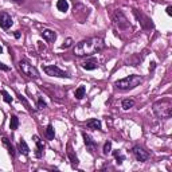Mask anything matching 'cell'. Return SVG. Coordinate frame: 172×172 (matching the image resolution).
Wrapping results in <instances>:
<instances>
[{
	"instance_id": "obj_27",
	"label": "cell",
	"mask_w": 172,
	"mask_h": 172,
	"mask_svg": "<svg viewBox=\"0 0 172 172\" xmlns=\"http://www.w3.org/2000/svg\"><path fill=\"white\" fill-rule=\"evenodd\" d=\"M46 108H47V104L43 101L42 97H39L38 98V109H46Z\"/></svg>"
},
{
	"instance_id": "obj_6",
	"label": "cell",
	"mask_w": 172,
	"mask_h": 172,
	"mask_svg": "<svg viewBox=\"0 0 172 172\" xmlns=\"http://www.w3.org/2000/svg\"><path fill=\"white\" fill-rule=\"evenodd\" d=\"M133 15L136 16V19L138 20L140 26H141L143 28H144V30H152V28H153V23H152V20H151L147 15L143 14V12H140L138 10H133Z\"/></svg>"
},
{
	"instance_id": "obj_22",
	"label": "cell",
	"mask_w": 172,
	"mask_h": 172,
	"mask_svg": "<svg viewBox=\"0 0 172 172\" xmlns=\"http://www.w3.org/2000/svg\"><path fill=\"white\" fill-rule=\"evenodd\" d=\"M46 136H47L48 140H52V138H54V136H55L54 126H52L51 124H48V125H47V128H46Z\"/></svg>"
},
{
	"instance_id": "obj_11",
	"label": "cell",
	"mask_w": 172,
	"mask_h": 172,
	"mask_svg": "<svg viewBox=\"0 0 172 172\" xmlns=\"http://www.w3.org/2000/svg\"><path fill=\"white\" fill-rule=\"evenodd\" d=\"M82 67L85 69V70H96V69L98 67V61H97V58H89V59H86L85 62L82 63Z\"/></svg>"
},
{
	"instance_id": "obj_3",
	"label": "cell",
	"mask_w": 172,
	"mask_h": 172,
	"mask_svg": "<svg viewBox=\"0 0 172 172\" xmlns=\"http://www.w3.org/2000/svg\"><path fill=\"white\" fill-rule=\"evenodd\" d=\"M143 82L141 77L138 75H129V77H125L122 79H118L116 82V88L120 89V90H130V89H134L136 86H138Z\"/></svg>"
},
{
	"instance_id": "obj_24",
	"label": "cell",
	"mask_w": 172,
	"mask_h": 172,
	"mask_svg": "<svg viewBox=\"0 0 172 172\" xmlns=\"http://www.w3.org/2000/svg\"><path fill=\"white\" fill-rule=\"evenodd\" d=\"M110 151H112V143H110V141H106L105 145H104V151H102V152H104V155H109Z\"/></svg>"
},
{
	"instance_id": "obj_16",
	"label": "cell",
	"mask_w": 172,
	"mask_h": 172,
	"mask_svg": "<svg viewBox=\"0 0 172 172\" xmlns=\"http://www.w3.org/2000/svg\"><path fill=\"white\" fill-rule=\"evenodd\" d=\"M57 8H58L61 12H66L69 10L67 0H58V2H57Z\"/></svg>"
},
{
	"instance_id": "obj_8",
	"label": "cell",
	"mask_w": 172,
	"mask_h": 172,
	"mask_svg": "<svg viewBox=\"0 0 172 172\" xmlns=\"http://www.w3.org/2000/svg\"><path fill=\"white\" fill-rule=\"evenodd\" d=\"M133 155L136 156L137 161H140V163H144V161H147L149 159V153L140 145H136L133 148Z\"/></svg>"
},
{
	"instance_id": "obj_1",
	"label": "cell",
	"mask_w": 172,
	"mask_h": 172,
	"mask_svg": "<svg viewBox=\"0 0 172 172\" xmlns=\"http://www.w3.org/2000/svg\"><path fill=\"white\" fill-rule=\"evenodd\" d=\"M104 47H105L104 39L100 38V36H93V38L84 39L79 43H77L73 52L77 57H90L100 52Z\"/></svg>"
},
{
	"instance_id": "obj_7",
	"label": "cell",
	"mask_w": 172,
	"mask_h": 172,
	"mask_svg": "<svg viewBox=\"0 0 172 172\" xmlns=\"http://www.w3.org/2000/svg\"><path fill=\"white\" fill-rule=\"evenodd\" d=\"M43 70H44V73H46L47 75H50V77H58V78H70V75H69L66 71L61 70L58 66H54V65H51V66H44Z\"/></svg>"
},
{
	"instance_id": "obj_21",
	"label": "cell",
	"mask_w": 172,
	"mask_h": 172,
	"mask_svg": "<svg viewBox=\"0 0 172 172\" xmlns=\"http://www.w3.org/2000/svg\"><path fill=\"white\" fill-rule=\"evenodd\" d=\"M67 156H69V159H70V161H71V165L73 167H77L79 164V160H78V157L74 155V152H71V151H69L67 152Z\"/></svg>"
},
{
	"instance_id": "obj_19",
	"label": "cell",
	"mask_w": 172,
	"mask_h": 172,
	"mask_svg": "<svg viewBox=\"0 0 172 172\" xmlns=\"http://www.w3.org/2000/svg\"><path fill=\"white\" fill-rule=\"evenodd\" d=\"M18 126H19V118L12 114L11 118H10V128H11V130H16Z\"/></svg>"
},
{
	"instance_id": "obj_2",
	"label": "cell",
	"mask_w": 172,
	"mask_h": 172,
	"mask_svg": "<svg viewBox=\"0 0 172 172\" xmlns=\"http://www.w3.org/2000/svg\"><path fill=\"white\" fill-rule=\"evenodd\" d=\"M153 112L159 118H171L172 116V101L170 98L156 101L153 104Z\"/></svg>"
},
{
	"instance_id": "obj_32",
	"label": "cell",
	"mask_w": 172,
	"mask_h": 172,
	"mask_svg": "<svg viewBox=\"0 0 172 172\" xmlns=\"http://www.w3.org/2000/svg\"><path fill=\"white\" fill-rule=\"evenodd\" d=\"M15 38H16V39H19V38H20V34H19V31H15Z\"/></svg>"
},
{
	"instance_id": "obj_10",
	"label": "cell",
	"mask_w": 172,
	"mask_h": 172,
	"mask_svg": "<svg viewBox=\"0 0 172 172\" xmlns=\"http://www.w3.org/2000/svg\"><path fill=\"white\" fill-rule=\"evenodd\" d=\"M82 137H84V141H85L86 147H88V148H89V151L93 153V152H94V149H96V147H97V143L94 141L93 138L90 137V136H89V134L86 133V132H82Z\"/></svg>"
},
{
	"instance_id": "obj_13",
	"label": "cell",
	"mask_w": 172,
	"mask_h": 172,
	"mask_svg": "<svg viewBox=\"0 0 172 172\" xmlns=\"http://www.w3.org/2000/svg\"><path fill=\"white\" fill-rule=\"evenodd\" d=\"M86 126L89 129H94V130H100L101 129V121L98 118H92L86 122Z\"/></svg>"
},
{
	"instance_id": "obj_15",
	"label": "cell",
	"mask_w": 172,
	"mask_h": 172,
	"mask_svg": "<svg viewBox=\"0 0 172 172\" xmlns=\"http://www.w3.org/2000/svg\"><path fill=\"white\" fill-rule=\"evenodd\" d=\"M32 140L35 141V144H36V148H38V152H36V156H40L42 155V151L44 149V144H43V141L40 140V138L38 136H32Z\"/></svg>"
},
{
	"instance_id": "obj_31",
	"label": "cell",
	"mask_w": 172,
	"mask_h": 172,
	"mask_svg": "<svg viewBox=\"0 0 172 172\" xmlns=\"http://www.w3.org/2000/svg\"><path fill=\"white\" fill-rule=\"evenodd\" d=\"M167 15H168V16H172V7H171V6L167 7Z\"/></svg>"
},
{
	"instance_id": "obj_20",
	"label": "cell",
	"mask_w": 172,
	"mask_h": 172,
	"mask_svg": "<svg viewBox=\"0 0 172 172\" xmlns=\"http://www.w3.org/2000/svg\"><path fill=\"white\" fill-rule=\"evenodd\" d=\"M85 93H86V89H85V86H79V88L75 90L74 96H75V98H77V100H82V98L85 97Z\"/></svg>"
},
{
	"instance_id": "obj_30",
	"label": "cell",
	"mask_w": 172,
	"mask_h": 172,
	"mask_svg": "<svg viewBox=\"0 0 172 172\" xmlns=\"http://www.w3.org/2000/svg\"><path fill=\"white\" fill-rule=\"evenodd\" d=\"M0 70L8 71V70H10V67H8V66H6V65H3V63H0Z\"/></svg>"
},
{
	"instance_id": "obj_28",
	"label": "cell",
	"mask_w": 172,
	"mask_h": 172,
	"mask_svg": "<svg viewBox=\"0 0 172 172\" xmlns=\"http://www.w3.org/2000/svg\"><path fill=\"white\" fill-rule=\"evenodd\" d=\"M19 98H20V101H22V102H23V104H24V105H26V106H27V108H28V109H31V108H30V104H28V102L26 101V98H24V97H22V96H20Z\"/></svg>"
},
{
	"instance_id": "obj_33",
	"label": "cell",
	"mask_w": 172,
	"mask_h": 172,
	"mask_svg": "<svg viewBox=\"0 0 172 172\" xmlns=\"http://www.w3.org/2000/svg\"><path fill=\"white\" fill-rule=\"evenodd\" d=\"M16 3H22V2H24V0H15Z\"/></svg>"
},
{
	"instance_id": "obj_29",
	"label": "cell",
	"mask_w": 172,
	"mask_h": 172,
	"mask_svg": "<svg viewBox=\"0 0 172 172\" xmlns=\"http://www.w3.org/2000/svg\"><path fill=\"white\" fill-rule=\"evenodd\" d=\"M155 69H156V62H151V65H149V71H153Z\"/></svg>"
},
{
	"instance_id": "obj_23",
	"label": "cell",
	"mask_w": 172,
	"mask_h": 172,
	"mask_svg": "<svg viewBox=\"0 0 172 172\" xmlns=\"http://www.w3.org/2000/svg\"><path fill=\"white\" fill-rule=\"evenodd\" d=\"M134 106V101L133 100H124L122 101V109L124 110H129L130 108Z\"/></svg>"
},
{
	"instance_id": "obj_4",
	"label": "cell",
	"mask_w": 172,
	"mask_h": 172,
	"mask_svg": "<svg viewBox=\"0 0 172 172\" xmlns=\"http://www.w3.org/2000/svg\"><path fill=\"white\" fill-rule=\"evenodd\" d=\"M19 67H20V70H22V73L24 75H27V77H30V78H39V71L36 70V67L35 66H32V65L30 62H27L26 59H22L19 62Z\"/></svg>"
},
{
	"instance_id": "obj_26",
	"label": "cell",
	"mask_w": 172,
	"mask_h": 172,
	"mask_svg": "<svg viewBox=\"0 0 172 172\" xmlns=\"http://www.w3.org/2000/svg\"><path fill=\"white\" fill-rule=\"evenodd\" d=\"M73 44V39L71 38H67V39H65V42H63V44L61 46V48H69Z\"/></svg>"
},
{
	"instance_id": "obj_25",
	"label": "cell",
	"mask_w": 172,
	"mask_h": 172,
	"mask_svg": "<svg viewBox=\"0 0 172 172\" xmlns=\"http://www.w3.org/2000/svg\"><path fill=\"white\" fill-rule=\"evenodd\" d=\"M2 94H3V98H4V101L7 102V104H12V97L8 94L6 90H2Z\"/></svg>"
},
{
	"instance_id": "obj_9",
	"label": "cell",
	"mask_w": 172,
	"mask_h": 172,
	"mask_svg": "<svg viewBox=\"0 0 172 172\" xmlns=\"http://www.w3.org/2000/svg\"><path fill=\"white\" fill-rule=\"evenodd\" d=\"M12 24H14V22H12L11 15H8L7 12H2V15H0V27L3 30H8V28H11Z\"/></svg>"
},
{
	"instance_id": "obj_17",
	"label": "cell",
	"mask_w": 172,
	"mask_h": 172,
	"mask_svg": "<svg viewBox=\"0 0 172 172\" xmlns=\"http://www.w3.org/2000/svg\"><path fill=\"white\" fill-rule=\"evenodd\" d=\"M113 156H114V159H116V161H117V164L120 165V164H122V161L125 160V155L121 152V151H114L113 152Z\"/></svg>"
},
{
	"instance_id": "obj_34",
	"label": "cell",
	"mask_w": 172,
	"mask_h": 172,
	"mask_svg": "<svg viewBox=\"0 0 172 172\" xmlns=\"http://www.w3.org/2000/svg\"><path fill=\"white\" fill-rule=\"evenodd\" d=\"M2 52H3V47L0 46V54H2Z\"/></svg>"
},
{
	"instance_id": "obj_14",
	"label": "cell",
	"mask_w": 172,
	"mask_h": 172,
	"mask_svg": "<svg viewBox=\"0 0 172 172\" xmlns=\"http://www.w3.org/2000/svg\"><path fill=\"white\" fill-rule=\"evenodd\" d=\"M3 144L7 147V149H8V153H10V156H11V157H15V155H16L15 147L11 144V143H10V140H8L7 137H3Z\"/></svg>"
},
{
	"instance_id": "obj_12",
	"label": "cell",
	"mask_w": 172,
	"mask_h": 172,
	"mask_svg": "<svg viewBox=\"0 0 172 172\" xmlns=\"http://www.w3.org/2000/svg\"><path fill=\"white\" fill-rule=\"evenodd\" d=\"M42 36H43L44 40H47V42H54V40L57 39V34L52 30H43Z\"/></svg>"
},
{
	"instance_id": "obj_18",
	"label": "cell",
	"mask_w": 172,
	"mask_h": 172,
	"mask_svg": "<svg viewBox=\"0 0 172 172\" xmlns=\"http://www.w3.org/2000/svg\"><path fill=\"white\" fill-rule=\"evenodd\" d=\"M19 149H20V152H22L23 155H26V156H27L28 153H30V148H28L27 143L24 141L23 138H22V140H20V143H19Z\"/></svg>"
},
{
	"instance_id": "obj_5",
	"label": "cell",
	"mask_w": 172,
	"mask_h": 172,
	"mask_svg": "<svg viewBox=\"0 0 172 172\" xmlns=\"http://www.w3.org/2000/svg\"><path fill=\"white\" fill-rule=\"evenodd\" d=\"M113 22L114 24L120 28V30H128L130 27V24L128 22V19H126V16L124 15V12L121 10H116L113 14Z\"/></svg>"
}]
</instances>
